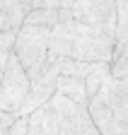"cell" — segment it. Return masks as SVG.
<instances>
[{
	"instance_id": "9a60e30c",
	"label": "cell",
	"mask_w": 128,
	"mask_h": 135,
	"mask_svg": "<svg viewBox=\"0 0 128 135\" xmlns=\"http://www.w3.org/2000/svg\"><path fill=\"white\" fill-rule=\"evenodd\" d=\"M15 121H17V116H15V113H5V111H0V135H7L10 128L15 126Z\"/></svg>"
},
{
	"instance_id": "2e32d148",
	"label": "cell",
	"mask_w": 128,
	"mask_h": 135,
	"mask_svg": "<svg viewBox=\"0 0 128 135\" xmlns=\"http://www.w3.org/2000/svg\"><path fill=\"white\" fill-rule=\"evenodd\" d=\"M10 135H29V118H17L10 128Z\"/></svg>"
},
{
	"instance_id": "30bf717a",
	"label": "cell",
	"mask_w": 128,
	"mask_h": 135,
	"mask_svg": "<svg viewBox=\"0 0 128 135\" xmlns=\"http://www.w3.org/2000/svg\"><path fill=\"white\" fill-rule=\"evenodd\" d=\"M24 24L29 27H46V29H53L60 24V12L58 10H31L27 15Z\"/></svg>"
},
{
	"instance_id": "5bb4252c",
	"label": "cell",
	"mask_w": 128,
	"mask_h": 135,
	"mask_svg": "<svg viewBox=\"0 0 128 135\" xmlns=\"http://www.w3.org/2000/svg\"><path fill=\"white\" fill-rule=\"evenodd\" d=\"M15 41H17V31H0V68L3 70L15 53Z\"/></svg>"
},
{
	"instance_id": "277c9868",
	"label": "cell",
	"mask_w": 128,
	"mask_h": 135,
	"mask_svg": "<svg viewBox=\"0 0 128 135\" xmlns=\"http://www.w3.org/2000/svg\"><path fill=\"white\" fill-rule=\"evenodd\" d=\"M29 89H31V77L22 68L20 58L12 53V58L5 65L3 82H0V111L17 116V111L29 97Z\"/></svg>"
},
{
	"instance_id": "8fae6325",
	"label": "cell",
	"mask_w": 128,
	"mask_h": 135,
	"mask_svg": "<svg viewBox=\"0 0 128 135\" xmlns=\"http://www.w3.org/2000/svg\"><path fill=\"white\" fill-rule=\"evenodd\" d=\"M111 77H114V80L128 77V46L126 44H116V48H114V58H111Z\"/></svg>"
},
{
	"instance_id": "8992f818",
	"label": "cell",
	"mask_w": 128,
	"mask_h": 135,
	"mask_svg": "<svg viewBox=\"0 0 128 135\" xmlns=\"http://www.w3.org/2000/svg\"><path fill=\"white\" fill-rule=\"evenodd\" d=\"M73 20L116 36V0H75Z\"/></svg>"
},
{
	"instance_id": "6da1fadb",
	"label": "cell",
	"mask_w": 128,
	"mask_h": 135,
	"mask_svg": "<svg viewBox=\"0 0 128 135\" xmlns=\"http://www.w3.org/2000/svg\"><path fill=\"white\" fill-rule=\"evenodd\" d=\"M116 36L80 22H65L51 29L49 63L53 60H82V63H111Z\"/></svg>"
},
{
	"instance_id": "ba28073f",
	"label": "cell",
	"mask_w": 128,
	"mask_h": 135,
	"mask_svg": "<svg viewBox=\"0 0 128 135\" xmlns=\"http://www.w3.org/2000/svg\"><path fill=\"white\" fill-rule=\"evenodd\" d=\"M97 97L106 106H111V111H114L123 123H128V77H123V80L111 77Z\"/></svg>"
},
{
	"instance_id": "7c38bea8",
	"label": "cell",
	"mask_w": 128,
	"mask_h": 135,
	"mask_svg": "<svg viewBox=\"0 0 128 135\" xmlns=\"http://www.w3.org/2000/svg\"><path fill=\"white\" fill-rule=\"evenodd\" d=\"M116 44L128 46V0H116Z\"/></svg>"
},
{
	"instance_id": "9c48e42d",
	"label": "cell",
	"mask_w": 128,
	"mask_h": 135,
	"mask_svg": "<svg viewBox=\"0 0 128 135\" xmlns=\"http://www.w3.org/2000/svg\"><path fill=\"white\" fill-rule=\"evenodd\" d=\"M58 94L68 97L70 101H75V104H80V106H87L89 104L87 80L75 77V75H60V80H58Z\"/></svg>"
},
{
	"instance_id": "3957f363",
	"label": "cell",
	"mask_w": 128,
	"mask_h": 135,
	"mask_svg": "<svg viewBox=\"0 0 128 135\" xmlns=\"http://www.w3.org/2000/svg\"><path fill=\"white\" fill-rule=\"evenodd\" d=\"M49 51H51V29L24 24L17 31L15 56L20 58L22 68L27 70V75L31 80H36L46 70V65H49Z\"/></svg>"
},
{
	"instance_id": "e0dca14e",
	"label": "cell",
	"mask_w": 128,
	"mask_h": 135,
	"mask_svg": "<svg viewBox=\"0 0 128 135\" xmlns=\"http://www.w3.org/2000/svg\"><path fill=\"white\" fill-rule=\"evenodd\" d=\"M0 31H10V29H7V17H5V5H3V0H0Z\"/></svg>"
},
{
	"instance_id": "ac0fdd59",
	"label": "cell",
	"mask_w": 128,
	"mask_h": 135,
	"mask_svg": "<svg viewBox=\"0 0 128 135\" xmlns=\"http://www.w3.org/2000/svg\"><path fill=\"white\" fill-rule=\"evenodd\" d=\"M3 73H5V70H3V68H0V82H3Z\"/></svg>"
},
{
	"instance_id": "4fadbf2b",
	"label": "cell",
	"mask_w": 128,
	"mask_h": 135,
	"mask_svg": "<svg viewBox=\"0 0 128 135\" xmlns=\"http://www.w3.org/2000/svg\"><path fill=\"white\" fill-rule=\"evenodd\" d=\"M99 63H82V60H63V73L60 75H75V77H82L87 80L94 70H97Z\"/></svg>"
},
{
	"instance_id": "5b68a950",
	"label": "cell",
	"mask_w": 128,
	"mask_h": 135,
	"mask_svg": "<svg viewBox=\"0 0 128 135\" xmlns=\"http://www.w3.org/2000/svg\"><path fill=\"white\" fill-rule=\"evenodd\" d=\"M60 73H63V60H53V63L46 65V70L36 80H31L29 97H27V101L22 104V109L17 111V118H29L31 113H36L41 106H46L56 97Z\"/></svg>"
},
{
	"instance_id": "7a4b0ae2",
	"label": "cell",
	"mask_w": 128,
	"mask_h": 135,
	"mask_svg": "<svg viewBox=\"0 0 128 135\" xmlns=\"http://www.w3.org/2000/svg\"><path fill=\"white\" fill-rule=\"evenodd\" d=\"M29 135H99V130L87 106L56 92L49 104L29 116Z\"/></svg>"
},
{
	"instance_id": "52a82bcc",
	"label": "cell",
	"mask_w": 128,
	"mask_h": 135,
	"mask_svg": "<svg viewBox=\"0 0 128 135\" xmlns=\"http://www.w3.org/2000/svg\"><path fill=\"white\" fill-rule=\"evenodd\" d=\"M87 109H89V116H92L94 126H97L99 135H128V123H123L121 118L111 111V106H106L99 97L89 99Z\"/></svg>"
}]
</instances>
